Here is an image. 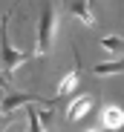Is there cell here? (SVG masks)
<instances>
[{"mask_svg": "<svg viewBox=\"0 0 124 132\" xmlns=\"http://www.w3.org/2000/svg\"><path fill=\"white\" fill-rule=\"evenodd\" d=\"M78 78H81V69H78V66H75V69H69L64 78H61L55 98H67V95H72V92H75V86H78Z\"/></svg>", "mask_w": 124, "mask_h": 132, "instance_id": "6", "label": "cell"}, {"mask_svg": "<svg viewBox=\"0 0 124 132\" xmlns=\"http://www.w3.org/2000/svg\"><path fill=\"white\" fill-rule=\"evenodd\" d=\"M55 32H58V6L52 0H46L38 17V37H35V55L46 57L55 46Z\"/></svg>", "mask_w": 124, "mask_h": 132, "instance_id": "1", "label": "cell"}, {"mask_svg": "<svg viewBox=\"0 0 124 132\" xmlns=\"http://www.w3.org/2000/svg\"><path fill=\"white\" fill-rule=\"evenodd\" d=\"M101 49L110 55H124V40L115 35H107V37H101Z\"/></svg>", "mask_w": 124, "mask_h": 132, "instance_id": "9", "label": "cell"}, {"mask_svg": "<svg viewBox=\"0 0 124 132\" xmlns=\"http://www.w3.org/2000/svg\"><path fill=\"white\" fill-rule=\"evenodd\" d=\"M69 14L81 20L84 26H95V12H92V0H69Z\"/></svg>", "mask_w": 124, "mask_h": 132, "instance_id": "3", "label": "cell"}, {"mask_svg": "<svg viewBox=\"0 0 124 132\" xmlns=\"http://www.w3.org/2000/svg\"><path fill=\"white\" fill-rule=\"evenodd\" d=\"M0 115H3V98H0Z\"/></svg>", "mask_w": 124, "mask_h": 132, "instance_id": "13", "label": "cell"}, {"mask_svg": "<svg viewBox=\"0 0 124 132\" xmlns=\"http://www.w3.org/2000/svg\"><path fill=\"white\" fill-rule=\"evenodd\" d=\"M0 32H3V37H0V57H3L6 72L14 75L20 66L29 60V52H26V49H17L14 43H12V37H9V14L3 17V26H0Z\"/></svg>", "mask_w": 124, "mask_h": 132, "instance_id": "2", "label": "cell"}, {"mask_svg": "<svg viewBox=\"0 0 124 132\" xmlns=\"http://www.w3.org/2000/svg\"><path fill=\"white\" fill-rule=\"evenodd\" d=\"M29 126H32V132H40V129H43L40 121H38V109H35V106H29Z\"/></svg>", "mask_w": 124, "mask_h": 132, "instance_id": "11", "label": "cell"}, {"mask_svg": "<svg viewBox=\"0 0 124 132\" xmlns=\"http://www.w3.org/2000/svg\"><path fill=\"white\" fill-rule=\"evenodd\" d=\"M32 101H38V95H9V98H3V115L14 112L17 106H26Z\"/></svg>", "mask_w": 124, "mask_h": 132, "instance_id": "8", "label": "cell"}, {"mask_svg": "<svg viewBox=\"0 0 124 132\" xmlns=\"http://www.w3.org/2000/svg\"><path fill=\"white\" fill-rule=\"evenodd\" d=\"M101 126L104 129H124V109L121 106H104V112H101Z\"/></svg>", "mask_w": 124, "mask_h": 132, "instance_id": "5", "label": "cell"}, {"mask_svg": "<svg viewBox=\"0 0 124 132\" xmlns=\"http://www.w3.org/2000/svg\"><path fill=\"white\" fill-rule=\"evenodd\" d=\"M0 89H6V78H3V72H0Z\"/></svg>", "mask_w": 124, "mask_h": 132, "instance_id": "12", "label": "cell"}, {"mask_svg": "<svg viewBox=\"0 0 124 132\" xmlns=\"http://www.w3.org/2000/svg\"><path fill=\"white\" fill-rule=\"evenodd\" d=\"M92 95H81V98H75L72 101V106L67 109V118H69V123H78L81 118H84L87 112H90V109H92Z\"/></svg>", "mask_w": 124, "mask_h": 132, "instance_id": "4", "label": "cell"}, {"mask_svg": "<svg viewBox=\"0 0 124 132\" xmlns=\"http://www.w3.org/2000/svg\"><path fill=\"white\" fill-rule=\"evenodd\" d=\"M52 118H55V103H49L46 109H40V112H38V121H40V126H43V129H49Z\"/></svg>", "mask_w": 124, "mask_h": 132, "instance_id": "10", "label": "cell"}, {"mask_svg": "<svg viewBox=\"0 0 124 132\" xmlns=\"http://www.w3.org/2000/svg\"><path fill=\"white\" fill-rule=\"evenodd\" d=\"M95 78H110V75H124V55L118 60H104V63H95Z\"/></svg>", "mask_w": 124, "mask_h": 132, "instance_id": "7", "label": "cell"}]
</instances>
